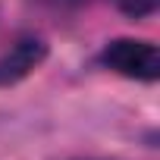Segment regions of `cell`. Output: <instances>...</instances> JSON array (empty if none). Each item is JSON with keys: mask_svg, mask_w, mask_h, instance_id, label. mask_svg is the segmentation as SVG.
<instances>
[{"mask_svg": "<svg viewBox=\"0 0 160 160\" xmlns=\"http://www.w3.org/2000/svg\"><path fill=\"white\" fill-rule=\"evenodd\" d=\"M101 63L116 75L135 78V82H157L160 78V53L151 41L138 38H116L104 47Z\"/></svg>", "mask_w": 160, "mask_h": 160, "instance_id": "cell-1", "label": "cell"}, {"mask_svg": "<svg viewBox=\"0 0 160 160\" xmlns=\"http://www.w3.org/2000/svg\"><path fill=\"white\" fill-rule=\"evenodd\" d=\"M47 57V44L41 38H19L7 53H0V88L22 82Z\"/></svg>", "mask_w": 160, "mask_h": 160, "instance_id": "cell-2", "label": "cell"}, {"mask_svg": "<svg viewBox=\"0 0 160 160\" xmlns=\"http://www.w3.org/2000/svg\"><path fill=\"white\" fill-rule=\"evenodd\" d=\"M116 3H119V10H122L126 16L141 19V16H151V13L157 10V3H160V0H116Z\"/></svg>", "mask_w": 160, "mask_h": 160, "instance_id": "cell-3", "label": "cell"}, {"mask_svg": "<svg viewBox=\"0 0 160 160\" xmlns=\"http://www.w3.org/2000/svg\"><path fill=\"white\" fill-rule=\"evenodd\" d=\"M63 3H82V0H63Z\"/></svg>", "mask_w": 160, "mask_h": 160, "instance_id": "cell-4", "label": "cell"}]
</instances>
